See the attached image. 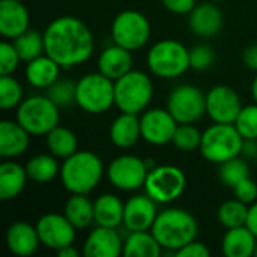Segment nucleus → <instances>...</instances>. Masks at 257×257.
I'll return each instance as SVG.
<instances>
[{
  "mask_svg": "<svg viewBox=\"0 0 257 257\" xmlns=\"http://www.w3.org/2000/svg\"><path fill=\"white\" fill-rule=\"evenodd\" d=\"M44 42L45 54L56 60L63 69L84 63L95 48L90 29L80 18L71 15L53 20L44 32Z\"/></svg>",
  "mask_w": 257,
  "mask_h": 257,
  "instance_id": "obj_1",
  "label": "nucleus"
},
{
  "mask_svg": "<svg viewBox=\"0 0 257 257\" xmlns=\"http://www.w3.org/2000/svg\"><path fill=\"white\" fill-rule=\"evenodd\" d=\"M151 232L163 250L176 251L193 242L199 233V224L193 214L181 208H170L160 212L151 227Z\"/></svg>",
  "mask_w": 257,
  "mask_h": 257,
  "instance_id": "obj_2",
  "label": "nucleus"
},
{
  "mask_svg": "<svg viewBox=\"0 0 257 257\" xmlns=\"http://www.w3.org/2000/svg\"><path fill=\"white\" fill-rule=\"evenodd\" d=\"M104 164L90 151H77L60 166V179L71 194H89L101 181Z\"/></svg>",
  "mask_w": 257,
  "mask_h": 257,
  "instance_id": "obj_3",
  "label": "nucleus"
},
{
  "mask_svg": "<svg viewBox=\"0 0 257 257\" xmlns=\"http://www.w3.org/2000/svg\"><path fill=\"white\" fill-rule=\"evenodd\" d=\"M244 137L233 123H215L202 133L200 154L205 160L214 164H223L242 154Z\"/></svg>",
  "mask_w": 257,
  "mask_h": 257,
  "instance_id": "obj_4",
  "label": "nucleus"
},
{
  "mask_svg": "<svg viewBox=\"0 0 257 257\" xmlns=\"http://www.w3.org/2000/svg\"><path fill=\"white\" fill-rule=\"evenodd\" d=\"M154 96V83L142 71L131 69L114 81V105L122 113L139 114L145 111Z\"/></svg>",
  "mask_w": 257,
  "mask_h": 257,
  "instance_id": "obj_5",
  "label": "nucleus"
},
{
  "mask_svg": "<svg viewBox=\"0 0 257 257\" xmlns=\"http://www.w3.org/2000/svg\"><path fill=\"white\" fill-rule=\"evenodd\" d=\"M146 60L158 78H176L190 68V50L176 39H161L152 45Z\"/></svg>",
  "mask_w": 257,
  "mask_h": 257,
  "instance_id": "obj_6",
  "label": "nucleus"
},
{
  "mask_svg": "<svg viewBox=\"0 0 257 257\" xmlns=\"http://www.w3.org/2000/svg\"><path fill=\"white\" fill-rule=\"evenodd\" d=\"M59 108L48 96H30L17 107V122L30 136H47L60 122Z\"/></svg>",
  "mask_w": 257,
  "mask_h": 257,
  "instance_id": "obj_7",
  "label": "nucleus"
},
{
  "mask_svg": "<svg viewBox=\"0 0 257 257\" xmlns=\"http://www.w3.org/2000/svg\"><path fill=\"white\" fill-rule=\"evenodd\" d=\"M75 104L90 114L105 113L114 105V81L101 72L86 74L77 81Z\"/></svg>",
  "mask_w": 257,
  "mask_h": 257,
  "instance_id": "obj_8",
  "label": "nucleus"
},
{
  "mask_svg": "<svg viewBox=\"0 0 257 257\" xmlns=\"http://www.w3.org/2000/svg\"><path fill=\"white\" fill-rule=\"evenodd\" d=\"M187 187L185 173L176 166H155L145 181L146 194L157 203H172L182 196Z\"/></svg>",
  "mask_w": 257,
  "mask_h": 257,
  "instance_id": "obj_9",
  "label": "nucleus"
},
{
  "mask_svg": "<svg viewBox=\"0 0 257 257\" xmlns=\"http://www.w3.org/2000/svg\"><path fill=\"white\" fill-rule=\"evenodd\" d=\"M111 38L114 44L130 51L140 50L151 38L149 20L139 11H122L113 20Z\"/></svg>",
  "mask_w": 257,
  "mask_h": 257,
  "instance_id": "obj_10",
  "label": "nucleus"
},
{
  "mask_svg": "<svg viewBox=\"0 0 257 257\" xmlns=\"http://www.w3.org/2000/svg\"><path fill=\"white\" fill-rule=\"evenodd\" d=\"M167 110L178 123H194L206 113V95L193 84H181L169 95Z\"/></svg>",
  "mask_w": 257,
  "mask_h": 257,
  "instance_id": "obj_11",
  "label": "nucleus"
},
{
  "mask_svg": "<svg viewBox=\"0 0 257 257\" xmlns=\"http://www.w3.org/2000/svg\"><path fill=\"white\" fill-rule=\"evenodd\" d=\"M149 169L136 155H119L108 166V181L120 191H136L145 187Z\"/></svg>",
  "mask_w": 257,
  "mask_h": 257,
  "instance_id": "obj_12",
  "label": "nucleus"
},
{
  "mask_svg": "<svg viewBox=\"0 0 257 257\" xmlns=\"http://www.w3.org/2000/svg\"><path fill=\"white\" fill-rule=\"evenodd\" d=\"M241 110V98L230 86L218 84L206 93V114L215 123H235Z\"/></svg>",
  "mask_w": 257,
  "mask_h": 257,
  "instance_id": "obj_13",
  "label": "nucleus"
},
{
  "mask_svg": "<svg viewBox=\"0 0 257 257\" xmlns=\"http://www.w3.org/2000/svg\"><path fill=\"white\" fill-rule=\"evenodd\" d=\"M36 230L41 244L50 250H60L63 247L72 245L75 241V227L69 223L65 215L60 214H45L36 221Z\"/></svg>",
  "mask_w": 257,
  "mask_h": 257,
  "instance_id": "obj_14",
  "label": "nucleus"
},
{
  "mask_svg": "<svg viewBox=\"0 0 257 257\" xmlns=\"http://www.w3.org/2000/svg\"><path fill=\"white\" fill-rule=\"evenodd\" d=\"M178 125L179 123L167 108L148 110L140 117L142 139H145V142L151 145L164 146L167 143H172Z\"/></svg>",
  "mask_w": 257,
  "mask_h": 257,
  "instance_id": "obj_15",
  "label": "nucleus"
},
{
  "mask_svg": "<svg viewBox=\"0 0 257 257\" xmlns=\"http://www.w3.org/2000/svg\"><path fill=\"white\" fill-rule=\"evenodd\" d=\"M157 202L146 196H134L125 203L123 211V226L130 232L151 230L158 212Z\"/></svg>",
  "mask_w": 257,
  "mask_h": 257,
  "instance_id": "obj_16",
  "label": "nucleus"
},
{
  "mask_svg": "<svg viewBox=\"0 0 257 257\" xmlns=\"http://www.w3.org/2000/svg\"><path fill=\"white\" fill-rule=\"evenodd\" d=\"M123 251V242L114 227L98 226L93 229L83 247L87 257H117Z\"/></svg>",
  "mask_w": 257,
  "mask_h": 257,
  "instance_id": "obj_17",
  "label": "nucleus"
},
{
  "mask_svg": "<svg viewBox=\"0 0 257 257\" xmlns=\"http://www.w3.org/2000/svg\"><path fill=\"white\" fill-rule=\"evenodd\" d=\"M188 26L197 36H214L223 27V12L215 2H203L188 14Z\"/></svg>",
  "mask_w": 257,
  "mask_h": 257,
  "instance_id": "obj_18",
  "label": "nucleus"
},
{
  "mask_svg": "<svg viewBox=\"0 0 257 257\" xmlns=\"http://www.w3.org/2000/svg\"><path fill=\"white\" fill-rule=\"evenodd\" d=\"M6 245L15 256L29 257L38 251L41 239L36 226L27 221H15L6 230Z\"/></svg>",
  "mask_w": 257,
  "mask_h": 257,
  "instance_id": "obj_19",
  "label": "nucleus"
},
{
  "mask_svg": "<svg viewBox=\"0 0 257 257\" xmlns=\"http://www.w3.org/2000/svg\"><path fill=\"white\" fill-rule=\"evenodd\" d=\"M30 17L27 8L18 0H0V33L6 39H15L29 30Z\"/></svg>",
  "mask_w": 257,
  "mask_h": 257,
  "instance_id": "obj_20",
  "label": "nucleus"
},
{
  "mask_svg": "<svg viewBox=\"0 0 257 257\" xmlns=\"http://www.w3.org/2000/svg\"><path fill=\"white\" fill-rule=\"evenodd\" d=\"M133 51L114 44L99 54L98 69L102 75L116 81L133 69Z\"/></svg>",
  "mask_w": 257,
  "mask_h": 257,
  "instance_id": "obj_21",
  "label": "nucleus"
},
{
  "mask_svg": "<svg viewBox=\"0 0 257 257\" xmlns=\"http://www.w3.org/2000/svg\"><path fill=\"white\" fill-rule=\"evenodd\" d=\"M30 143V134L15 120L0 122V157L15 158L24 154Z\"/></svg>",
  "mask_w": 257,
  "mask_h": 257,
  "instance_id": "obj_22",
  "label": "nucleus"
},
{
  "mask_svg": "<svg viewBox=\"0 0 257 257\" xmlns=\"http://www.w3.org/2000/svg\"><path fill=\"white\" fill-rule=\"evenodd\" d=\"M110 140L119 149L133 148L142 137L140 117L131 113H120L110 125Z\"/></svg>",
  "mask_w": 257,
  "mask_h": 257,
  "instance_id": "obj_23",
  "label": "nucleus"
},
{
  "mask_svg": "<svg viewBox=\"0 0 257 257\" xmlns=\"http://www.w3.org/2000/svg\"><path fill=\"white\" fill-rule=\"evenodd\" d=\"M257 245V236L247 227L227 229L223 236L221 251L226 257H250L254 254Z\"/></svg>",
  "mask_w": 257,
  "mask_h": 257,
  "instance_id": "obj_24",
  "label": "nucleus"
},
{
  "mask_svg": "<svg viewBox=\"0 0 257 257\" xmlns=\"http://www.w3.org/2000/svg\"><path fill=\"white\" fill-rule=\"evenodd\" d=\"M60 65L53 60L48 54H42L30 62L26 66V78L30 86L36 89H48L60 74Z\"/></svg>",
  "mask_w": 257,
  "mask_h": 257,
  "instance_id": "obj_25",
  "label": "nucleus"
},
{
  "mask_svg": "<svg viewBox=\"0 0 257 257\" xmlns=\"http://www.w3.org/2000/svg\"><path fill=\"white\" fill-rule=\"evenodd\" d=\"M29 176L26 167L15 161H5L0 166V199L8 202L21 194Z\"/></svg>",
  "mask_w": 257,
  "mask_h": 257,
  "instance_id": "obj_26",
  "label": "nucleus"
},
{
  "mask_svg": "<svg viewBox=\"0 0 257 257\" xmlns=\"http://www.w3.org/2000/svg\"><path fill=\"white\" fill-rule=\"evenodd\" d=\"M125 203L114 194H101L93 202L95 223L96 226L117 229L123 224Z\"/></svg>",
  "mask_w": 257,
  "mask_h": 257,
  "instance_id": "obj_27",
  "label": "nucleus"
},
{
  "mask_svg": "<svg viewBox=\"0 0 257 257\" xmlns=\"http://www.w3.org/2000/svg\"><path fill=\"white\" fill-rule=\"evenodd\" d=\"M122 254L125 257H158L163 254V247L152 232H130L123 242Z\"/></svg>",
  "mask_w": 257,
  "mask_h": 257,
  "instance_id": "obj_28",
  "label": "nucleus"
},
{
  "mask_svg": "<svg viewBox=\"0 0 257 257\" xmlns=\"http://www.w3.org/2000/svg\"><path fill=\"white\" fill-rule=\"evenodd\" d=\"M63 215L77 230L87 229L92 223H95L93 202L87 199V194H71L65 203Z\"/></svg>",
  "mask_w": 257,
  "mask_h": 257,
  "instance_id": "obj_29",
  "label": "nucleus"
},
{
  "mask_svg": "<svg viewBox=\"0 0 257 257\" xmlns=\"http://www.w3.org/2000/svg\"><path fill=\"white\" fill-rule=\"evenodd\" d=\"M26 172L30 181L38 184H47L51 182L57 175H60V166L57 157H54L53 154H39L27 161Z\"/></svg>",
  "mask_w": 257,
  "mask_h": 257,
  "instance_id": "obj_30",
  "label": "nucleus"
},
{
  "mask_svg": "<svg viewBox=\"0 0 257 257\" xmlns=\"http://www.w3.org/2000/svg\"><path fill=\"white\" fill-rule=\"evenodd\" d=\"M47 146L50 154L60 160H66L78 151V140L69 128L57 125L47 134Z\"/></svg>",
  "mask_w": 257,
  "mask_h": 257,
  "instance_id": "obj_31",
  "label": "nucleus"
},
{
  "mask_svg": "<svg viewBox=\"0 0 257 257\" xmlns=\"http://www.w3.org/2000/svg\"><path fill=\"white\" fill-rule=\"evenodd\" d=\"M12 44L15 45L21 62H30L45 53L44 33H39L36 30H26L20 36L12 39Z\"/></svg>",
  "mask_w": 257,
  "mask_h": 257,
  "instance_id": "obj_32",
  "label": "nucleus"
},
{
  "mask_svg": "<svg viewBox=\"0 0 257 257\" xmlns=\"http://www.w3.org/2000/svg\"><path fill=\"white\" fill-rule=\"evenodd\" d=\"M248 209H250V206L247 203H244L235 197L233 200L224 202L218 208L217 217H218V221L221 223V226H224L226 229L241 227V226L247 224Z\"/></svg>",
  "mask_w": 257,
  "mask_h": 257,
  "instance_id": "obj_33",
  "label": "nucleus"
},
{
  "mask_svg": "<svg viewBox=\"0 0 257 257\" xmlns=\"http://www.w3.org/2000/svg\"><path fill=\"white\" fill-rule=\"evenodd\" d=\"M218 176H220V181L224 185L233 188L238 182H241L242 179L250 176V169H248V164L244 160L236 157V158H232V160L224 161L223 164H220Z\"/></svg>",
  "mask_w": 257,
  "mask_h": 257,
  "instance_id": "obj_34",
  "label": "nucleus"
},
{
  "mask_svg": "<svg viewBox=\"0 0 257 257\" xmlns=\"http://www.w3.org/2000/svg\"><path fill=\"white\" fill-rule=\"evenodd\" d=\"M173 146L182 152H191L200 148L202 143V133L193 126V123H179L173 140H172Z\"/></svg>",
  "mask_w": 257,
  "mask_h": 257,
  "instance_id": "obj_35",
  "label": "nucleus"
},
{
  "mask_svg": "<svg viewBox=\"0 0 257 257\" xmlns=\"http://www.w3.org/2000/svg\"><path fill=\"white\" fill-rule=\"evenodd\" d=\"M23 102V87L11 75L0 77V108L11 110Z\"/></svg>",
  "mask_w": 257,
  "mask_h": 257,
  "instance_id": "obj_36",
  "label": "nucleus"
},
{
  "mask_svg": "<svg viewBox=\"0 0 257 257\" xmlns=\"http://www.w3.org/2000/svg\"><path fill=\"white\" fill-rule=\"evenodd\" d=\"M75 89L77 83L66 78H57L47 89V96L59 107H68L72 102H75Z\"/></svg>",
  "mask_w": 257,
  "mask_h": 257,
  "instance_id": "obj_37",
  "label": "nucleus"
},
{
  "mask_svg": "<svg viewBox=\"0 0 257 257\" xmlns=\"http://www.w3.org/2000/svg\"><path fill=\"white\" fill-rule=\"evenodd\" d=\"M233 125L244 140H257V102L242 107Z\"/></svg>",
  "mask_w": 257,
  "mask_h": 257,
  "instance_id": "obj_38",
  "label": "nucleus"
},
{
  "mask_svg": "<svg viewBox=\"0 0 257 257\" xmlns=\"http://www.w3.org/2000/svg\"><path fill=\"white\" fill-rule=\"evenodd\" d=\"M214 62H215V51L209 45L200 44L190 50V68L196 71H205L211 68Z\"/></svg>",
  "mask_w": 257,
  "mask_h": 257,
  "instance_id": "obj_39",
  "label": "nucleus"
},
{
  "mask_svg": "<svg viewBox=\"0 0 257 257\" xmlns=\"http://www.w3.org/2000/svg\"><path fill=\"white\" fill-rule=\"evenodd\" d=\"M21 57L12 42L3 41L0 44V75H12L18 68Z\"/></svg>",
  "mask_w": 257,
  "mask_h": 257,
  "instance_id": "obj_40",
  "label": "nucleus"
},
{
  "mask_svg": "<svg viewBox=\"0 0 257 257\" xmlns=\"http://www.w3.org/2000/svg\"><path fill=\"white\" fill-rule=\"evenodd\" d=\"M233 193L238 200L251 205L257 200V184L248 176L233 187Z\"/></svg>",
  "mask_w": 257,
  "mask_h": 257,
  "instance_id": "obj_41",
  "label": "nucleus"
},
{
  "mask_svg": "<svg viewBox=\"0 0 257 257\" xmlns=\"http://www.w3.org/2000/svg\"><path fill=\"white\" fill-rule=\"evenodd\" d=\"M176 256L178 257H209L211 256V251L209 248L202 244V242H197L196 239L190 244H187L185 247H182L181 250L176 251Z\"/></svg>",
  "mask_w": 257,
  "mask_h": 257,
  "instance_id": "obj_42",
  "label": "nucleus"
},
{
  "mask_svg": "<svg viewBox=\"0 0 257 257\" xmlns=\"http://www.w3.org/2000/svg\"><path fill=\"white\" fill-rule=\"evenodd\" d=\"M163 6L178 15H188L194 6H196V0H161Z\"/></svg>",
  "mask_w": 257,
  "mask_h": 257,
  "instance_id": "obj_43",
  "label": "nucleus"
},
{
  "mask_svg": "<svg viewBox=\"0 0 257 257\" xmlns=\"http://www.w3.org/2000/svg\"><path fill=\"white\" fill-rule=\"evenodd\" d=\"M242 59H244V63L248 69L257 72V45L247 47L244 54H242Z\"/></svg>",
  "mask_w": 257,
  "mask_h": 257,
  "instance_id": "obj_44",
  "label": "nucleus"
},
{
  "mask_svg": "<svg viewBox=\"0 0 257 257\" xmlns=\"http://www.w3.org/2000/svg\"><path fill=\"white\" fill-rule=\"evenodd\" d=\"M245 226L257 236V200L254 203H251V206L248 209V218H247Z\"/></svg>",
  "mask_w": 257,
  "mask_h": 257,
  "instance_id": "obj_45",
  "label": "nucleus"
},
{
  "mask_svg": "<svg viewBox=\"0 0 257 257\" xmlns=\"http://www.w3.org/2000/svg\"><path fill=\"white\" fill-rule=\"evenodd\" d=\"M242 154H245L247 157H257V140H245L244 143V149Z\"/></svg>",
  "mask_w": 257,
  "mask_h": 257,
  "instance_id": "obj_46",
  "label": "nucleus"
},
{
  "mask_svg": "<svg viewBox=\"0 0 257 257\" xmlns=\"http://www.w3.org/2000/svg\"><path fill=\"white\" fill-rule=\"evenodd\" d=\"M57 256L59 257H78V251L72 247V245H68V247H63L60 250H57Z\"/></svg>",
  "mask_w": 257,
  "mask_h": 257,
  "instance_id": "obj_47",
  "label": "nucleus"
},
{
  "mask_svg": "<svg viewBox=\"0 0 257 257\" xmlns=\"http://www.w3.org/2000/svg\"><path fill=\"white\" fill-rule=\"evenodd\" d=\"M251 95H253V99L257 102V72L253 83H251Z\"/></svg>",
  "mask_w": 257,
  "mask_h": 257,
  "instance_id": "obj_48",
  "label": "nucleus"
},
{
  "mask_svg": "<svg viewBox=\"0 0 257 257\" xmlns=\"http://www.w3.org/2000/svg\"><path fill=\"white\" fill-rule=\"evenodd\" d=\"M209 2H215V3H220V2H224V0H209Z\"/></svg>",
  "mask_w": 257,
  "mask_h": 257,
  "instance_id": "obj_49",
  "label": "nucleus"
},
{
  "mask_svg": "<svg viewBox=\"0 0 257 257\" xmlns=\"http://www.w3.org/2000/svg\"><path fill=\"white\" fill-rule=\"evenodd\" d=\"M254 257H257V245H256V250H254V254H253Z\"/></svg>",
  "mask_w": 257,
  "mask_h": 257,
  "instance_id": "obj_50",
  "label": "nucleus"
},
{
  "mask_svg": "<svg viewBox=\"0 0 257 257\" xmlns=\"http://www.w3.org/2000/svg\"><path fill=\"white\" fill-rule=\"evenodd\" d=\"M18 2H24V0H18Z\"/></svg>",
  "mask_w": 257,
  "mask_h": 257,
  "instance_id": "obj_51",
  "label": "nucleus"
}]
</instances>
